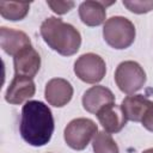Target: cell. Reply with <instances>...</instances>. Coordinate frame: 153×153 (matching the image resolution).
<instances>
[{
  "label": "cell",
  "instance_id": "5b68a950",
  "mask_svg": "<svg viewBox=\"0 0 153 153\" xmlns=\"http://www.w3.org/2000/svg\"><path fill=\"white\" fill-rule=\"evenodd\" d=\"M115 81L118 88L126 94H134L146 82L143 68L135 61H123L115 71Z\"/></svg>",
  "mask_w": 153,
  "mask_h": 153
},
{
  "label": "cell",
  "instance_id": "6da1fadb",
  "mask_svg": "<svg viewBox=\"0 0 153 153\" xmlns=\"http://www.w3.org/2000/svg\"><path fill=\"white\" fill-rule=\"evenodd\" d=\"M51 110L43 102L27 100L22 108L19 131L23 140L35 147L47 145L54 133Z\"/></svg>",
  "mask_w": 153,
  "mask_h": 153
},
{
  "label": "cell",
  "instance_id": "3957f363",
  "mask_svg": "<svg viewBox=\"0 0 153 153\" xmlns=\"http://www.w3.org/2000/svg\"><path fill=\"white\" fill-rule=\"evenodd\" d=\"M135 26L126 17L115 16L105 20L103 26L104 41L114 49H126L134 43Z\"/></svg>",
  "mask_w": 153,
  "mask_h": 153
},
{
  "label": "cell",
  "instance_id": "d6986e66",
  "mask_svg": "<svg viewBox=\"0 0 153 153\" xmlns=\"http://www.w3.org/2000/svg\"><path fill=\"white\" fill-rule=\"evenodd\" d=\"M141 123H142L143 128H146L149 131H153V103L149 105L146 114L143 115V117L141 120Z\"/></svg>",
  "mask_w": 153,
  "mask_h": 153
},
{
  "label": "cell",
  "instance_id": "4fadbf2b",
  "mask_svg": "<svg viewBox=\"0 0 153 153\" xmlns=\"http://www.w3.org/2000/svg\"><path fill=\"white\" fill-rule=\"evenodd\" d=\"M112 5V2L105 1H93L87 0L79 6V17L84 24L87 26H98L105 22L106 18V6Z\"/></svg>",
  "mask_w": 153,
  "mask_h": 153
},
{
  "label": "cell",
  "instance_id": "ac0fdd59",
  "mask_svg": "<svg viewBox=\"0 0 153 153\" xmlns=\"http://www.w3.org/2000/svg\"><path fill=\"white\" fill-rule=\"evenodd\" d=\"M47 5L51 8L53 12L57 13V14H65L67 12H69L74 6L75 2L74 1H47Z\"/></svg>",
  "mask_w": 153,
  "mask_h": 153
},
{
  "label": "cell",
  "instance_id": "5bb4252c",
  "mask_svg": "<svg viewBox=\"0 0 153 153\" xmlns=\"http://www.w3.org/2000/svg\"><path fill=\"white\" fill-rule=\"evenodd\" d=\"M153 102H151L148 98L143 97L142 94H130L127 96L121 104V109L127 118V121L133 122H141L143 115L146 114L147 109Z\"/></svg>",
  "mask_w": 153,
  "mask_h": 153
},
{
  "label": "cell",
  "instance_id": "52a82bcc",
  "mask_svg": "<svg viewBox=\"0 0 153 153\" xmlns=\"http://www.w3.org/2000/svg\"><path fill=\"white\" fill-rule=\"evenodd\" d=\"M35 92L36 86L32 78L14 74L12 81L6 90L5 100L10 104H22L33 97Z\"/></svg>",
  "mask_w": 153,
  "mask_h": 153
},
{
  "label": "cell",
  "instance_id": "ba28073f",
  "mask_svg": "<svg viewBox=\"0 0 153 153\" xmlns=\"http://www.w3.org/2000/svg\"><path fill=\"white\" fill-rule=\"evenodd\" d=\"M44 97L48 104L55 108H62L71 102L73 97V86L63 78H53L45 85Z\"/></svg>",
  "mask_w": 153,
  "mask_h": 153
},
{
  "label": "cell",
  "instance_id": "9c48e42d",
  "mask_svg": "<svg viewBox=\"0 0 153 153\" xmlns=\"http://www.w3.org/2000/svg\"><path fill=\"white\" fill-rule=\"evenodd\" d=\"M0 45L6 54L14 57L23 49L31 45V39L24 31L16 30V29L7 27V26H1L0 27Z\"/></svg>",
  "mask_w": 153,
  "mask_h": 153
},
{
  "label": "cell",
  "instance_id": "30bf717a",
  "mask_svg": "<svg viewBox=\"0 0 153 153\" xmlns=\"http://www.w3.org/2000/svg\"><path fill=\"white\" fill-rule=\"evenodd\" d=\"M13 67L16 74L33 78L39 71L41 56L37 50L30 45L13 57Z\"/></svg>",
  "mask_w": 153,
  "mask_h": 153
},
{
  "label": "cell",
  "instance_id": "8992f818",
  "mask_svg": "<svg viewBox=\"0 0 153 153\" xmlns=\"http://www.w3.org/2000/svg\"><path fill=\"white\" fill-rule=\"evenodd\" d=\"M74 73L84 82L97 84L105 76L106 65L103 57L94 53L82 54L74 62Z\"/></svg>",
  "mask_w": 153,
  "mask_h": 153
},
{
  "label": "cell",
  "instance_id": "2e32d148",
  "mask_svg": "<svg viewBox=\"0 0 153 153\" xmlns=\"http://www.w3.org/2000/svg\"><path fill=\"white\" fill-rule=\"evenodd\" d=\"M92 148L94 153H120L117 143L105 130L96 134L92 140Z\"/></svg>",
  "mask_w": 153,
  "mask_h": 153
},
{
  "label": "cell",
  "instance_id": "8fae6325",
  "mask_svg": "<svg viewBox=\"0 0 153 153\" xmlns=\"http://www.w3.org/2000/svg\"><path fill=\"white\" fill-rule=\"evenodd\" d=\"M115 102V96L105 86L96 85L85 91L82 96V106L87 112L97 114L102 108Z\"/></svg>",
  "mask_w": 153,
  "mask_h": 153
},
{
  "label": "cell",
  "instance_id": "e0dca14e",
  "mask_svg": "<svg viewBox=\"0 0 153 153\" xmlns=\"http://www.w3.org/2000/svg\"><path fill=\"white\" fill-rule=\"evenodd\" d=\"M123 5L136 14H143L153 10V0H123Z\"/></svg>",
  "mask_w": 153,
  "mask_h": 153
},
{
  "label": "cell",
  "instance_id": "277c9868",
  "mask_svg": "<svg viewBox=\"0 0 153 153\" xmlns=\"http://www.w3.org/2000/svg\"><path fill=\"white\" fill-rule=\"evenodd\" d=\"M98 133L97 124L85 117L72 120L63 131V137L68 147L75 151H82Z\"/></svg>",
  "mask_w": 153,
  "mask_h": 153
},
{
  "label": "cell",
  "instance_id": "ffe728a7",
  "mask_svg": "<svg viewBox=\"0 0 153 153\" xmlns=\"http://www.w3.org/2000/svg\"><path fill=\"white\" fill-rule=\"evenodd\" d=\"M142 153H153V148H148V149H146V151H143Z\"/></svg>",
  "mask_w": 153,
  "mask_h": 153
},
{
  "label": "cell",
  "instance_id": "7c38bea8",
  "mask_svg": "<svg viewBox=\"0 0 153 153\" xmlns=\"http://www.w3.org/2000/svg\"><path fill=\"white\" fill-rule=\"evenodd\" d=\"M96 116L102 127L104 128V130L109 134L121 131L127 123V118L121 106L116 105L115 103L108 104L104 108H102L96 114Z\"/></svg>",
  "mask_w": 153,
  "mask_h": 153
},
{
  "label": "cell",
  "instance_id": "9a60e30c",
  "mask_svg": "<svg viewBox=\"0 0 153 153\" xmlns=\"http://www.w3.org/2000/svg\"><path fill=\"white\" fill-rule=\"evenodd\" d=\"M30 10V2L19 1H0V14L2 18L12 22L22 20Z\"/></svg>",
  "mask_w": 153,
  "mask_h": 153
},
{
  "label": "cell",
  "instance_id": "7a4b0ae2",
  "mask_svg": "<svg viewBox=\"0 0 153 153\" xmlns=\"http://www.w3.org/2000/svg\"><path fill=\"white\" fill-rule=\"evenodd\" d=\"M43 41L56 53L63 56L74 55L81 45L80 32L68 23L56 17H48L39 27Z\"/></svg>",
  "mask_w": 153,
  "mask_h": 153
}]
</instances>
